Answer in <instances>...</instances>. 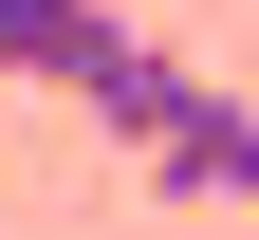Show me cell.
<instances>
[{"mask_svg": "<svg viewBox=\"0 0 259 240\" xmlns=\"http://www.w3.org/2000/svg\"><path fill=\"white\" fill-rule=\"evenodd\" d=\"M148 185H185V203H259V111H241V92H204V111L148 148Z\"/></svg>", "mask_w": 259, "mask_h": 240, "instance_id": "cell-2", "label": "cell"}, {"mask_svg": "<svg viewBox=\"0 0 259 240\" xmlns=\"http://www.w3.org/2000/svg\"><path fill=\"white\" fill-rule=\"evenodd\" d=\"M111 0H0V74H74Z\"/></svg>", "mask_w": 259, "mask_h": 240, "instance_id": "cell-3", "label": "cell"}, {"mask_svg": "<svg viewBox=\"0 0 259 240\" xmlns=\"http://www.w3.org/2000/svg\"><path fill=\"white\" fill-rule=\"evenodd\" d=\"M56 92H74V111L111 129L130 166H148V148H167V129L204 111L222 74H204V56H167V37H148V19H93V56H74V74H56Z\"/></svg>", "mask_w": 259, "mask_h": 240, "instance_id": "cell-1", "label": "cell"}]
</instances>
